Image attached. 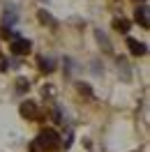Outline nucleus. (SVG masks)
Returning a JSON list of instances; mask_svg holds the SVG:
<instances>
[{
	"mask_svg": "<svg viewBox=\"0 0 150 152\" xmlns=\"http://www.w3.org/2000/svg\"><path fill=\"white\" fill-rule=\"evenodd\" d=\"M30 90V81L28 78H19L16 81V92H28Z\"/></svg>",
	"mask_w": 150,
	"mask_h": 152,
	"instance_id": "1a4fd4ad",
	"label": "nucleus"
},
{
	"mask_svg": "<svg viewBox=\"0 0 150 152\" xmlns=\"http://www.w3.org/2000/svg\"><path fill=\"white\" fill-rule=\"evenodd\" d=\"M76 88H79V92L85 97H93V88L88 86V83H76Z\"/></svg>",
	"mask_w": 150,
	"mask_h": 152,
	"instance_id": "9d476101",
	"label": "nucleus"
},
{
	"mask_svg": "<svg viewBox=\"0 0 150 152\" xmlns=\"http://www.w3.org/2000/svg\"><path fill=\"white\" fill-rule=\"evenodd\" d=\"M60 148V136L53 129H44L30 145V152H53Z\"/></svg>",
	"mask_w": 150,
	"mask_h": 152,
	"instance_id": "f257e3e1",
	"label": "nucleus"
},
{
	"mask_svg": "<svg viewBox=\"0 0 150 152\" xmlns=\"http://www.w3.org/2000/svg\"><path fill=\"white\" fill-rule=\"evenodd\" d=\"M19 111H21L23 118H37V104L35 102H23Z\"/></svg>",
	"mask_w": 150,
	"mask_h": 152,
	"instance_id": "39448f33",
	"label": "nucleus"
},
{
	"mask_svg": "<svg viewBox=\"0 0 150 152\" xmlns=\"http://www.w3.org/2000/svg\"><path fill=\"white\" fill-rule=\"evenodd\" d=\"M127 46H129L132 56H146L148 53V46L143 42H139V39H134V37H127Z\"/></svg>",
	"mask_w": 150,
	"mask_h": 152,
	"instance_id": "7ed1b4c3",
	"label": "nucleus"
},
{
	"mask_svg": "<svg viewBox=\"0 0 150 152\" xmlns=\"http://www.w3.org/2000/svg\"><path fill=\"white\" fill-rule=\"evenodd\" d=\"M134 21L139 23L143 30L150 28V21H148V7L146 5H141V7H136V12H134Z\"/></svg>",
	"mask_w": 150,
	"mask_h": 152,
	"instance_id": "20e7f679",
	"label": "nucleus"
},
{
	"mask_svg": "<svg viewBox=\"0 0 150 152\" xmlns=\"http://www.w3.org/2000/svg\"><path fill=\"white\" fill-rule=\"evenodd\" d=\"M113 28L118 30V32H122V35H127L132 26H129V21H127V19H115V21H113Z\"/></svg>",
	"mask_w": 150,
	"mask_h": 152,
	"instance_id": "0eeeda50",
	"label": "nucleus"
},
{
	"mask_svg": "<svg viewBox=\"0 0 150 152\" xmlns=\"http://www.w3.org/2000/svg\"><path fill=\"white\" fill-rule=\"evenodd\" d=\"M134 2H141V5H146V0H134Z\"/></svg>",
	"mask_w": 150,
	"mask_h": 152,
	"instance_id": "f8f14e48",
	"label": "nucleus"
},
{
	"mask_svg": "<svg viewBox=\"0 0 150 152\" xmlns=\"http://www.w3.org/2000/svg\"><path fill=\"white\" fill-rule=\"evenodd\" d=\"M37 65H39V69H42L44 74H51V72L56 69V62H53V58H44V56H39V58H37Z\"/></svg>",
	"mask_w": 150,
	"mask_h": 152,
	"instance_id": "423d86ee",
	"label": "nucleus"
},
{
	"mask_svg": "<svg viewBox=\"0 0 150 152\" xmlns=\"http://www.w3.org/2000/svg\"><path fill=\"white\" fill-rule=\"evenodd\" d=\"M30 48H32V42H30V39H23L21 35L14 37L12 44H10V51L14 56H26V53H30Z\"/></svg>",
	"mask_w": 150,
	"mask_h": 152,
	"instance_id": "f03ea898",
	"label": "nucleus"
},
{
	"mask_svg": "<svg viewBox=\"0 0 150 152\" xmlns=\"http://www.w3.org/2000/svg\"><path fill=\"white\" fill-rule=\"evenodd\" d=\"M39 21H42V23H46V26H51V28H58V21L53 19L46 10H39Z\"/></svg>",
	"mask_w": 150,
	"mask_h": 152,
	"instance_id": "6e6552de",
	"label": "nucleus"
},
{
	"mask_svg": "<svg viewBox=\"0 0 150 152\" xmlns=\"http://www.w3.org/2000/svg\"><path fill=\"white\" fill-rule=\"evenodd\" d=\"M97 39H99V42H102V44H104V48H106V51H111V44H109V39L104 37V35H102V32H99V30H97Z\"/></svg>",
	"mask_w": 150,
	"mask_h": 152,
	"instance_id": "9b49d317",
	"label": "nucleus"
}]
</instances>
